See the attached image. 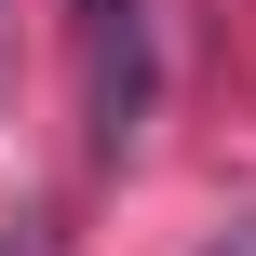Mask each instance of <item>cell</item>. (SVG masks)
<instances>
[{
	"mask_svg": "<svg viewBox=\"0 0 256 256\" xmlns=\"http://www.w3.org/2000/svg\"><path fill=\"white\" fill-rule=\"evenodd\" d=\"M162 108V54H148V0H81V135L94 162H122Z\"/></svg>",
	"mask_w": 256,
	"mask_h": 256,
	"instance_id": "1",
	"label": "cell"
},
{
	"mask_svg": "<svg viewBox=\"0 0 256 256\" xmlns=\"http://www.w3.org/2000/svg\"><path fill=\"white\" fill-rule=\"evenodd\" d=\"M202 256H256V216H230V230H216V243H202Z\"/></svg>",
	"mask_w": 256,
	"mask_h": 256,
	"instance_id": "2",
	"label": "cell"
},
{
	"mask_svg": "<svg viewBox=\"0 0 256 256\" xmlns=\"http://www.w3.org/2000/svg\"><path fill=\"white\" fill-rule=\"evenodd\" d=\"M0 81H14V54H0Z\"/></svg>",
	"mask_w": 256,
	"mask_h": 256,
	"instance_id": "3",
	"label": "cell"
}]
</instances>
